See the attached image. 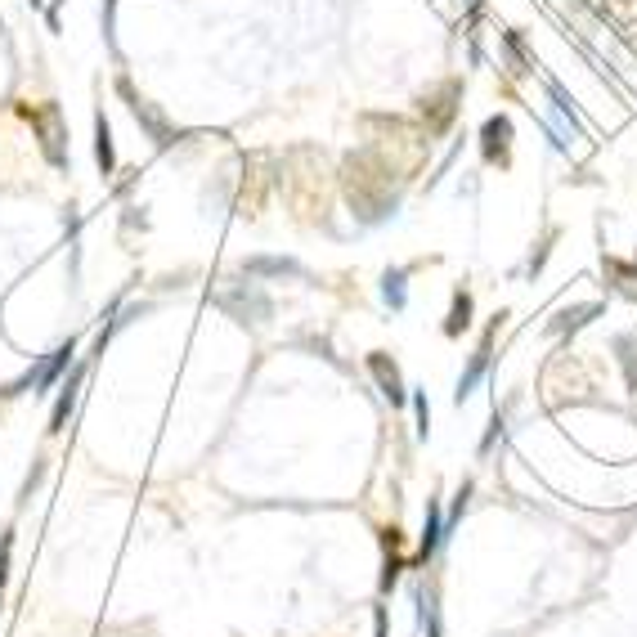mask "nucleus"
Listing matches in <instances>:
<instances>
[{"label": "nucleus", "mask_w": 637, "mask_h": 637, "mask_svg": "<svg viewBox=\"0 0 637 637\" xmlns=\"http://www.w3.org/2000/svg\"><path fill=\"white\" fill-rule=\"evenodd\" d=\"M593 315H602V306H597V301H593V306H575V310H561V315L557 319H552V332H575V328H584V323L588 319H593Z\"/></svg>", "instance_id": "nucleus-14"}, {"label": "nucleus", "mask_w": 637, "mask_h": 637, "mask_svg": "<svg viewBox=\"0 0 637 637\" xmlns=\"http://www.w3.org/2000/svg\"><path fill=\"white\" fill-rule=\"evenodd\" d=\"M81 382H86V364H72L68 382L59 386V400H54V409H50V436H59V431L68 427V418H72V404H77Z\"/></svg>", "instance_id": "nucleus-7"}, {"label": "nucleus", "mask_w": 637, "mask_h": 637, "mask_svg": "<svg viewBox=\"0 0 637 637\" xmlns=\"http://www.w3.org/2000/svg\"><path fill=\"white\" fill-rule=\"evenodd\" d=\"M400 575H404V557H400V552H386V566H382V579H377V588H382V593H391V588L400 584Z\"/></svg>", "instance_id": "nucleus-17"}, {"label": "nucleus", "mask_w": 637, "mask_h": 637, "mask_svg": "<svg viewBox=\"0 0 637 637\" xmlns=\"http://www.w3.org/2000/svg\"><path fill=\"white\" fill-rule=\"evenodd\" d=\"M602 270L615 279V292H624L629 301H637V270L629 261H615V256H602Z\"/></svg>", "instance_id": "nucleus-13"}, {"label": "nucleus", "mask_w": 637, "mask_h": 637, "mask_svg": "<svg viewBox=\"0 0 637 637\" xmlns=\"http://www.w3.org/2000/svg\"><path fill=\"white\" fill-rule=\"evenodd\" d=\"M472 292L467 288H458L454 292V301H449V315H445V337H463L467 328H472Z\"/></svg>", "instance_id": "nucleus-10"}, {"label": "nucleus", "mask_w": 637, "mask_h": 637, "mask_svg": "<svg viewBox=\"0 0 637 637\" xmlns=\"http://www.w3.org/2000/svg\"><path fill=\"white\" fill-rule=\"evenodd\" d=\"M552 243H557V229H548V238L539 243V252H534V261H530V274L543 270V261H548V252H552Z\"/></svg>", "instance_id": "nucleus-24"}, {"label": "nucleus", "mask_w": 637, "mask_h": 637, "mask_svg": "<svg viewBox=\"0 0 637 637\" xmlns=\"http://www.w3.org/2000/svg\"><path fill=\"white\" fill-rule=\"evenodd\" d=\"M368 373H373V382L382 386V395L400 409V404H409V386H404V377H400V364H395L386 350H373L368 355Z\"/></svg>", "instance_id": "nucleus-4"}, {"label": "nucleus", "mask_w": 637, "mask_h": 637, "mask_svg": "<svg viewBox=\"0 0 637 637\" xmlns=\"http://www.w3.org/2000/svg\"><path fill=\"white\" fill-rule=\"evenodd\" d=\"M467 498H472V480H463V485H458V494H454V507H449V512H445V534L454 530L458 521H463V512H467Z\"/></svg>", "instance_id": "nucleus-18"}, {"label": "nucleus", "mask_w": 637, "mask_h": 637, "mask_svg": "<svg viewBox=\"0 0 637 637\" xmlns=\"http://www.w3.org/2000/svg\"><path fill=\"white\" fill-rule=\"evenodd\" d=\"M23 117L32 122V131H36V140H41V153H45V162L54 166V171H63L68 166V131H63V113H59V104L54 99H45V104H36V108H27L23 104Z\"/></svg>", "instance_id": "nucleus-1"}, {"label": "nucleus", "mask_w": 637, "mask_h": 637, "mask_svg": "<svg viewBox=\"0 0 637 637\" xmlns=\"http://www.w3.org/2000/svg\"><path fill=\"white\" fill-rule=\"evenodd\" d=\"M117 90H122V95H126V104H131V113H135V122H144V126H149V135H153V140H158V149H171V144H175V131H171V126H166L162 122V117L158 113H153V108L149 104H144V99L140 95H135V90H131V81H117Z\"/></svg>", "instance_id": "nucleus-6"}, {"label": "nucleus", "mask_w": 637, "mask_h": 637, "mask_svg": "<svg viewBox=\"0 0 637 637\" xmlns=\"http://www.w3.org/2000/svg\"><path fill=\"white\" fill-rule=\"evenodd\" d=\"M507 149H512V117L507 113L485 117V126H480V153H485V162H507Z\"/></svg>", "instance_id": "nucleus-5"}, {"label": "nucleus", "mask_w": 637, "mask_h": 637, "mask_svg": "<svg viewBox=\"0 0 637 637\" xmlns=\"http://www.w3.org/2000/svg\"><path fill=\"white\" fill-rule=\"evenodd\" d=\"M503 45H507V54L516 59V72H530V59H525V45H521V36L516 32H503Z\"/></svg>", "instance_id": "nucleus-21"}, {"label": "nucleus", "mask_w": 637, "mask_h": 637, "mask_svg": "<svg viewBox=\"0 0 637 637\" xmlns=\"http://www.w3.org/2000/svg\"><path fill=\"white\" fill-rule=\"evenodd\" d=\"M507 315H494V323H489L485 332H480V346H476V355H472V364L463 368V377H458V391H454V404H467L476 395V386L485 382V373H489V364H494V337H498V323H503Z\"/></svg>", "instance_id": "nucleus-2"}, {"label": "nucleus", "mask_w": 637, "mask_h": 637, "mask_svg": "<svg viewBox=\"0 0 637 637\" xmlns=\"http://www.w3.org/2000/svg\"><path fill=\"white\" fill-rule=\"evenodd\" d=\"M95 162H99V175H113L117 171L113 131H108V117L104 113H95Z\"/></svg>", "instance_id": "nucleus-11"}, {"label": "nucleus", "mask_w": 637, "mask_h": 637, "mask_svg": "<svg viewBox=\"0 0 637 637\" xmlns=\"http://www.w3.org/2000/svg\"><path fill=\"white\" fill-rule=\"evenodd\" d=\"M418 620H427V637H440V615L427 606V593H418Z\"/></svg>", "instance_id": "nucleus-22"}, {"label": "nucleus", "mask_w": 637, "mask_h": 637, "mask_svg": "<svg viewBox=\"0 0 637 637\" xmlns=\"http://www.w3.org/2000/svg\"><path fill=\"white\" fill-rule=\"evenodd\" d=\"M382 297L391 310H404L409 306V270H386L382 274Z\"/></svg>", "instance_id": "nucleus-12"}, {"label": "nucleus", "mask_w": 637, "mask_h": 637, "mask_svg": "<svg viewBox=\"0 0 637 637\" xmlns=\"http://www.w3.org/2000/svg\"><path fill=\"white\" fill-rule=\"evenodd\" d=\"M458 99H463V81H445L440 90H431L427 99H422V113H427V126L431 131H449V122L458 117Z\"/></svg>", "instance_id": "nucleus-3"}, {"label": "nucleus", "mask_w": 637, "mask_h": 637, "mask_svg": "<svg viewBox=\"0 0 637 637\" xmlns=\"http://www.w3.org/2000/svg\"><path fill=\"white\" fill-rule=\"evenodd\" d=\"M494 440H503V413H498V409H494V418H489L485 440H480V454H489V449H494Z\"/></svg>", "instance_id": "nucleus-23"}, {"label": "nucleus", "mask_w": 637, "mask_h": 637, "mask_svg": "<svg viewBox=\"0 0 637 637\" xmlns=\"http://www.w3.org/2000/svg\"><path fill=\"white\" fill-rule=\"evenodd\" d=\"M445 507H440V498H431L427 503V521H422V539H418V561H431L440 552V543H445Z\"/></svg>", "instance_id": "nucleus-8"}, {"label": "nucleus", "mask_w": 637, "mask_h": 637, "mask_svg": "<svg viewBox=\"0 0 637 637\" xmlns=\"http://www.w3.org/2000/svg\"><path fill=\"white\" fill-rule=\"evenodd\" d=\"M615 350H620V359H624V373H629V386L637 391V341H633V337H620V341H615Z\"/></svg>", "instance_id": "nucleus-19"}, {"label": "nucleus", "mask_w": 637, "mask_h": 637, "mask_svg": "<svg viewBox=\"0 0 637 637\" xmlns=\"http://www.w3.org/2000/svg\"><path fill=\"white\" fill-rule=\"evenodd\" d=\"M9 561H14V530L0 534V588L9 584Z\"/></svg>", "instance_id": "nucleus-20"}, {"label": "nucleus", "mask_w": 637, "mask_h": 637, "mask_svg": "<svg viewBox=\"0 0 637 637\" xmlns=\"http://www.w3.org/2000/svg\"><path fill=\"white\" fill-rule=\"evenodd\" d=\"M247 274H301L297 261H283V256H256V261L243 265Z\"/></svg>", "instance_id": "nucleus-15"}, {"label": "nucleus", "mask_w": 637, "mask_h": 637, "mask_svg": "<svg viewBox=\"0 0 637 637\" xmlns=\"http://www.w3.org/2000/svg\"><path fill=\"white\" fill-rule=\"evenodd\" d=\"M409 404H413V422H418V440H427V436H431V404H427V391H413Z\"/></svg>", "instance_id": "nucleus-16"}, {"label": "nucleus", "mask_w": 637, "mask_h": 637, "mask_svg": "<svg viewBox=\"0 0 637 637\" xmlns=\"http://www.w3.org/2000/svg\"><path fill=\"white\" fill-rule=\"evenodd\" d=\"M72 355H77V341H72V337L63 341V346H54V350H50V359H45V364L36 368V386H32V391H50V386L59 382L63 373H68Z\"/></svg>", "instance_id": "nucleus-9"}, {"label": "nucleus", "mask_w": 637, "mask_h": 637, "mask_svg": "<svg viewBox=\"0 0 637 637\" xmlns=\"http://www.w3.org/2000/svg\"><path fill=\"white\" fill-rule=\"evenodd\" d=\"M373 637H386V606H377L373 615Z\"/></svg>", "instance_id": "nucleus-26"}, {"label": "nucleus", "mask_w": 637, "mask_h": 637, "mask_svg": "<svg viewBox=\"0 0 637 637\" xmlns=\"http://www.w3.org/2000/svg\"><path fill=\"white\" fill-rule=\"evenodd\" d=\"M41 476H45V463H36V467H32V476L23 480V494H18V503H27V498H32V489L41 485Z\"/></svg>", "instance_id": "nucleus-25"}]
</instances>
